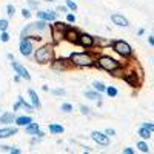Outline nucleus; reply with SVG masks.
<instances>
[{
    "label": "nucleus",
    "instance_id": "f257e3e1",
    "mask_svg": "<svg viewBox=\"0 0 154 154\" xmlns=\"http://www.w3.org/2000/svg\"><path fill=\"white\" fill-rule=\"evenodd\" d=\"M43 32H51V26L48 25V22L38 19V22L29 23L28 26L23 28L22 37H31L32 40H43V37H42Z\"/></svg>",
    "mask_w": 154,
    "mask_h": 154
},
{
    "label": "nucleus",
    "instance_id": "f03ea898",
    "mask_svg": "<svg viewBox=\"0 0 154 154\" xmlns=\"http://www.w3.org/2000/svg\"><path fill=\"white\" fill-rule=\"evenodd\" d=\"M68 59L72 63V66L77 68H91L96 63V56L93 53H88V51H85V53H71Z\"/></svg>",
    "mask_w": 154,
    "mask_h": 154
},
{
    "label": "nucleus",
    "instance_id": "7ed1b4c3",
    "mask_svg": "<svg viewBox=\"0 0 154 154\" xmlns=\"http://www.w3.org/2000/svg\"><path fill=\"white\" fill-rule=\"evenodd\" d=\"M34 60L40 65H45V63H49L51 60L54 59V43L53 42H48L43 43L42 46H38L34 49Z\"/></svg>",
    "mask_w": 154,
    "mask_h": 154
},
{
    "label": "nucleus",
    "instance_id": "20e7f679",
    "mask_svg": "<svg viewBox=\"0 0 154 154\" xmlns=\"http://www.w3.org/2000/svg\"><path fill=\"white\" fill-rule=\"evenodd\" d=\"M120 65H123V63H120L119 60H116V59H112L109 56H97L96 57V63H94V66L103 69L106 72H111L114 68H117Z\"/></svg>",
    "mask_w": 154,
    "mask_h": 154
},
{
    "label": "nucleus",
    "instance_id": "39448f33",
    "mask_svg": "<svg viewBox=\"0 0 154 154\" xmlns=\"http://www.w3.org/2000/svg\"><path fill=\"white\" fill-rule=\"evenodd\" d=\"M111 48L114 53H117L120 57H131L133 56V48L130 46V43H126L125 40H112L111 43Z\"/></svg>",
    "mask_w": 154,
    "mask_h": 154
},
{
    "label": "nucleus",
    "instance_id": "423d86ee",
    "mask_svg": "<svg viewBox=\"0 0 154 154\" xmlns=\"http://www.w3.org/2000/svg\"><path fill=\"white\" fill-rule=\"evenodd\" d=\"M19 49H20V54H22V56H25V57L32 56L34 49H35V48H34V40H32L31 37H22Z\"/></svg>",
    "mask_w": 154,
    "mask_h": 154
},
{
    "label": "nucleus",
    "instance_id": "0eeeda50",
    "mask_svg": "<svg viewBox=\"0 0 154 154\" xmlns=\"http://www.w3.org/2000/svg\"><path fill=\"white\" fill-rule=\"evenodd\" d=\"M123 80L133 86V88H139L140 86V82H142V72H136V71H125V75H123Z\"/></svg>",
    "mask_w": 154,
    "mask_h": 154
},
{
    "label": "nucleus",
    "instance_id": "6e6552de",
    "mask_svg": "<svg viewBox=\"0 0 154 154\" xmlns=\"http://www.w3.org/2000/svg\"><path fill=\"white\" fill-rule=\"evenodd\" d=\"M11 66H12V69H14V72H16L17 75H20V79H23V80H31V74L28 72V69L25 68L22 63H19L16 59L11 60Z\"/></svg>",
    "mask_w": 154,
    "mask_h": 154
},
{
    "label": "nucleus",
    "instance_id": "1a4fd4ad",
    "mask_svg": "<svg viewBox=\"0 0 154 154\" xmlns=\"http://www.w3.org/2000/svg\"><path fill=\"white\" fill-rule=\"evenodd\" d=\"M72 66V63L69 62V59H53L51 60V68L56 71H65L69 69Z\"/></svg>",
    "mask_w": 154,
    "mask_h": 154
},
{
    "label": "nucleus",
    "instance_id": "9d476101",
    "mask_svg": "<svg viewBox=\"0 0 154 154\" xmlns=\"http://www.w3.org/2000/svg\"><path fill=\"white\" fill-rule=\"evenodd\" d=\"M77 45H80V46L85 48V49L94 48V35H89V34H86V32H80Z\"/></svg>",
    "mask_w": 154,
    "mask_h": 154
},
{
    "label": "nucleus",
    "instance_id": "9b49d317",
    "mask_svg": "<svg viewBox=\"0 0 154 154\" xmlns=\"http://www.w3.org/2000/svg\"><path fill=\"white\" fill-rule=\"evenodd\" d=\"M91 139L100 146H108L109 145V136H106L105 133H100V131H93L91 133Z\"/></svg>",
    "mask_w": 154,
    "mask_h": 154
},
{
    "label": "nucleus",
    "instance_id": "f8f14e48",
    "mask_svg": "<svg viewBox=\"0 0 154 154\" xmlns=\"http://www.w3.org/2000/svg\"><path fill=\"white\" fill-rule=\"evenodd\" d=\"M37 19H40V20H45V22H56L57 20V12H54V11H49V9H46V11H43V9H37Z\"/></svg>",
    "mask_w": 154,
    "mask_h": 154
},
{
    "label": "nucleus",
    "instance_id": "ddd939ff",
    "mask_svg": "<svg viewBox=\"0 0 154 154\" xmlns=\"http://www.w3.org/2000/svg\"><path fill=\"white\" fill-rule=\"evenodd\" d=\"M25 133L26 134H29V136H37V137H40V139H43V131L40 130V126H38V123H34V122H31V123H28L26 126H25Z\"/></svg>",
    "mask_w": 154,
    "mask_h": 154
},
{
    "label": "nucleus",
    "instance_id": "4468645a",
    "mask_svg": "<svg viewBox=\"0 0 154 154\" xmlns=\"http://www.w3.org/2000/svg\"><path fill=\"white\" fill-rule=\"evenodd\" d=\"M79 35H80V31H79V29L69 26V28L65 31V35H63V38H65L66 42H69V43H77V42H79Z\"/></svg>",
    "mask_w": 154,
    "mask_h": 154
},
{
    "label": "nucleus",
    "instance_id": "2eb2a0df",
    "mask_svg": "<svg viewBox=\"0 0 154 154\" xmlns=\"http://www.w3.org/2000/svg\"><path fill=\"white\" fill-rule=\"evenodd\" d=\"M63 35H65V31L51 26V42H53L54 45H57L60 40H63Z\"/></svg>",
    "mask_w": 154,
    "mask_h": 154
},
{
    "label": "nucleus",
    "instance_id": "dca6fc26",
    "mask_svg": "<svg viewBox=\"0 0 154 154\" xmlns=\"http://www.w3.org/2000/svg\"><path fill=\"white\" fill-rule=\"evenodd\" d=\"M19 133V128L17 126H5V128H0V139H8L11 136H16Z\"/></svg>",
    "mask_w": 154,
    "mask_h": 154
},
{
    "label": "nucleus",
    "instance_id": "f3484780",
    "mask_svg": "<svg viewBox=\"0 0 154 154\" xmlns=\"http://www.w3.org/2000/svg\"><path fill=\"white\" fill-rule=\"evenodd\" d=\"M111 20H112L114 25H117V26H122V28H126L128 25H130L128 19L123 17L122 14H112V16H111Z\"/></svg>",
    "mask_w": 154,
    "mask_h": 154
},
{
    "label": "nucleus",
    "instance_id": "a211bd4d",
    "mask_svg": "<svg viewBox=\"0 0 154 154\" xmlns=\"http://www.w3.org/2000/svg\"><path fill=\"white\" fill-rule=\"evenodd\" d=\"M14 122H16L17 126H26L28 123L32 122V117L31 116H19V117L14 119Z\"/></svg>",
    "mask_w": 154,
    "mask_h": 154
},
{
    "label": "nucleus",
    "instance_id": "6ab92c4d",
    "mask_svg": "<svg viewBox=\"0 0 154 154\" xmlns=\"http://www.w3.org/2000/svg\"><path fill=\"white\" fill-rule=\"evenodd\" d=\"M28 94H29V99H31V105H32L34 108H40V106H42V103H40V99H38L37 93L34 91V89H29Z\"/></svg>",
    "mask_w": 154,
    "mask_h": 154
},
{
    "label": "nucleus",
    "instance_id": "aec40b11",
    "mask_svg": "<svg viewBox=\"0 0 154 154\" xmlns=\"http://www.w3.org/2000/svg\"><path fill=\"white\" fill-rule=\"evenodd\" d=\"M112 40H106L103 37H94V46H100V48H106L111 46Z\"/></svg>",
    "mask_w": 154,
    "mask_h": 154
},
{
    "label": "nucleus",
    "instance_id": "412c9836",
    "mask_svg": "<svg viewBox=\"0 0 154 154\" xmlns=\"http://www.w3.org/2000/svg\"><path fill=\"white\" fill-rule=\"evenodd\" d=\"M12 122H14V114L12 112L6 111L0 116V123H12Z\"/></svg>",
    "mask_w": 154,
    "mask_h": 154
},
{
    "label": "nucleus",
    "instance_id": "4be33fe9",
    "mask_svg": "<svg viewBox=\"0 0 154 154\" xmlns=\"http://www.w3.org/2000/svg\"><path fill=\"white\" fill-rule=\"evenodd\" d=\"M85 97L89 99V100H94V102H100V99H102L100 93L96 91V89H93V91H86L85 93Z\"/></svg>",
    "mask_w": 154,
    "mask_h": 154
},
{
    "label": "nucleus",
    "instance_id": "5701e85b",
    "mask_svg": "<svg viewBox=\"0 0 154 154\" xmlns=\"http://www.w3.org/2000/svg\"><path fill=\"white\" fill-rule=\"evenodd\" d=\"M48 130L51 134H63V126L59 125V123H49Z\"/></svg>",
    "mask_w": 154,
    "mask_h": 154
},
{
    "label": "nucleus",
    "instance_id": "b1692460",
    "mask_svg": "<svg viewBox=\"0 0 154 154\" xmlns=\"http://www.w3.org/2000/svg\"><path fill=\"white\" fill-rule=\"evenodd\" d=\"M125 66L123 65H120V66H117V68H114L109 74L112 75V77H119V79H123V75H125Z\"/></svg>",
    "mask_w": 154,
    "mask_h": 154
},
{
    "label": "nucleus",
    "instance_id": "393cba45",
    "mask_svg": "<svg viewBox=\"0 0 154 154\" xmlns=\"http://www.w3.org/2000/svg\"><path fill=\"white\" fill-rule=\"evenodd\" d=\"M93 88L96 89V91H99L100 94L106 91V85H105V83H102V82H99V80H96V82L93 83Z\"/></svg>",
    "mask_w": 154,
    "mask_h": 154
},
{
    "label": "nucleus",
    "instance_id": "a878e982",
    "mask_svg": "<svg viewBox=\"0 0 154 154\" xmlns=\"http://www.w3.org/2000/svg\"><path fill=\"white\" fill-rule=\"evenodd\" d=\"M139 136L142 137V139H149V137H151V131L146 130L145 126H140V128H139Z\"/></svg>",
    "mask_w": 154,
    "mask_h": 154
},
{
    "label": "nucleus",
    "instance_id": "bb28decb",
    "mask_svg": "<svg viewBox=\"0 0 154 154\" xmlns=\"http://www.w3.org/2000/svg\"><path fill=\"white\" fill-rule=\"evenodd\" d=\"M17 99L20 100V103H22V106H23L25 109H26V111H34V106H32L31 103H28V102H26V100H25V99H23L22 96H19Z\"/></svg>",
    "mask_w": 154,
    "mask_h": 154
},
{
    "label": "nucleus",
    "instance_id": "cd10ccee",
    "mask_svg": "<svg viewBox=\"0 0 154 154\" xmlns=\"http://www.w3.org/2000/svg\"><path fill=\"white\" fill-rule=\"evenodd\" d=\"M137 148H139L140 152H148V151H149V146H148L145 142H142V140H140V142H137Z\"/></svg>",
    "mask_w": 154,
    "mask_h": 154
},
{
    "label": "nucleus",
    "instance_id": "c85d7f7f",
    "mask_svg": "<svg viewBox=\"0 0 154 154\" xmlns=\"http://www.w3.org/2000/svg\"><path fill=\"white\" fill-rule=\"evenodd\" d=\"M109 97H116L117 96V88L116 86H106V91H105Z\"/></svg>",
    "mask_w": 154,
    "mask_h": 154
},
{
    "label": "nucleus",
    "instance_id": "c756f323",
    "mask_svg": "<svg viewBox=\"0 0 154 154\" xmlns=\"http://www.w3.org/2000/svg\"><path fill=\"white\" fill-rule=\"evenodd\" d=\"M65 5L68 6V9H69L71 12H75V11H77V5H75V2H72V0H66Z\"/></svg>",
    "mask_w": 154,
    "mask_h": 154
},
{
    "label": "nucleus",
    "instance_id": "7c9ffc66",
    "mask_svg": "<svg viewBox=\"0 0 154 154\" xmlns=\"http://www.w3.org/2000/svg\"><path fill=\"white\" fill-rule=\"evenodd\" d=\"M6 14H8V17H14V14H16V6H14V5H8V6H6Z\"/></svg>",
    "mask_w": 154,
    "mask_h": 154
},
{
    "label": "nucleus",
    "instance_id": "2f4dec72",
    "mask_svg": "<svg viewBox=\"0 0 154 154\" xmlns=\"http://www.w3.org/2000/svg\"><path fill=\"white\" fill-rule=\"evenodd\" d=\"M9 26V22L6 19H0V31H8Z\"/></svg>",
    "mask_w": 154,
    "mask_h": 154
},
{
    "label": "nucleus",
    "instance_id": "473e14b6",
    "mask_svg": "<svg viewBox=\"0 0 154 154\" xmlns=\"http://www.w3.org/2000/svg\"><path fill=\"white\" fill-rule=\"evenodd\" d=\"M9 34H8V31H0V40H2L3 43H6V42H9Z\"/></svg>",
    "mask_w": 154,
    "mask_h": 154
},
{
    "label": "nucleus",
    "instance_id": "72a5a7b5",
    "mask_svg": "<svg viewBox=\"0 0 154 154\" xmlns=\"http://www.w3.org/2000/svg\"><path fill=\"white\" fill-rule=\"evenodd\" d=\"M60 109H62L63 112H71V111H72V105H71V103H66V102H65V103H62Z\"/></svg>",
    "mask_w": 154,
    "mask_h": 154
},
{
    "label": "nucleus",
    "instance_id": "f704fd0d",
    "mask_svg": "<svg viewBox=\"0 0 154 154\" xmlns=\"http://www.w3.org/2000/svg\"><path fill=\"white\" fill-rule=\"evenodd\" d=\"M22 17H23V19H29V17H31V11H29L28 8H23V9H22Z\"/></svg>",
    "mask_w": 154,
    "mask_h": 154
},
{
    "label": "nucleus",
    "instance_id": "c9c22d12",
    "mask_svg": "<svg viewBox=\"0 0 154 154\" xmlns=\"http://www.w3.org/2000/svg\"><path fill=\"white\" fill-rule=\"evenodd\" d=\"M51 93H53L54 96H63V94H65V89H63V88H57V89H53Z\"/></svg>",
    "mask_w": 154,
    "mask_h": 154
},
{
    "label": "nucleus",
    "instance_id": "e433bc0d",
    "mask_svg": "<svg viewBox=\"0 0 154 154\" xmlns=\"http://www.w3.org/2000/svg\"><path fill=\"white\" fill-rule=\"evenodd\" d=\"M80 112H82L83 116H88L89 112H91V109H89L86 105H80Z\"/></svg>",
    "mask_w": 154,
    "mask_h": 154
},
{
    "label": "nucleus",
    "instance_id": "4c0bfd02",
    "mask_svg": "<svg viewBox=\"0 0 154 154\" xmlns=\"http://www.w3.org/2000/svg\"><path fill=\"white\" fill-rule=\"evenodd\" d=\"M142 126H145L146 130H149L151 133H154V123H151V122H145V123H142Z\"/></svg>",
    "mask_w": 154,
    "mask_h": 154
},
{
    "label": "nucleus",
    "instance_id": "58836bf2",
    "mask_svg": "<svg viewBox=\"0 0 154 154\" xmlns=\"http://www.w3.org/2000/svg\"><path fill=\"white\" fill-rule=\"evenodd\" d=\"M66 22L68 23H74L75 22V16L72 14V12H68V14H66Z\"/></svg>",
    "mask_w": 154,
    "mask_h": 154
},
{
    "label": "nucleus",
    "instance_id": "ea45409f",
    "mask_svg": "<svg viewBox=\"0 0 154 154\" xmlns=\"http://www.w3.org/2000/svg\"><path fill=\"white\" fill-rule=\"evenodd\" d=\"M8 152H11V154H20L22 151H20L19 148H14V146H9V148H8Z\"/></svg>",
    "mask_w": 154,
    "mask_h": 154
},
{
    "label": "nucleus",
    "instance_id": "a19ab883",
    "mask_svg": "<svg viewBox=\"0 0 154 154\" xmlns=\"http://www.w3.org/2000/svg\"><path fill=\"white\" fill-rule=\"evenodd\" d=\"M28 6H29V8H34V9H35V8L38 9V3L34 2V0H28Z\"/></svg>",
    "mask_w": 154,
    "mask_h": 154
},
{
    "label": "nucleus",
    "instance_id": "79ce46f5",
    "mask_svg": "<svg viewBox=\"0 0 154 154\" xmlns=\"http://www.w3.org/2000/svg\"><path fill=\"white\" fill-rule=\"evenodd\" d=\"M57 9H59L60 12H65V14H68V12H69V9H68V6H66V5H65V6H59Z\"/></svg>",
    "mask_w": 154,
    "mask_h": 154
},
{
    "label": "nucleus",
    "instance_id": "37998d69",
    "mask_svg": "<svg viewBox=\"0 0 154 154\" xmlns=\"http://www.w3.org/2000/svg\"><path fill=\"white\" fill-rule=\"evenodd\" d=\"M20 106H22V103H20V100L17 99V102L14 103V106H12V109H14V111H19V109H20Z\"/></svg>",
    "mask_w": 154,
    "mask_h": 154
},
{
    "label": "nucleus",
    "instance_id": "c03bdc74",
    "mask_svg": "<svg viewBox=\"0 0 154 154\" xmlns=\"http://www.w3.org/2000/svg\"><path fill=\"white\" fill-rule=\"evenodd\" d=\"M105 134H106V136H116V131L112 130V128H108V130L105 131Z\"/></svg>",
    "mask_w": 154,
    "mask_h": 154
},
{
    "label": "nucleus",
    "instance_id": "a18cd8bd",
    "mask_svg": "<svg viewBox=\"0 0 154 154\" xmlns=\"http://www.w3.org/2000/svg\"><path fill=\"white\" fill-rule=\"evenodd\" d=\"M123 154H134V149L128 146V148H125V149H123Z\"/></svg>",
    "mask_w": 154,
    "mask_h": 154
},
{
    "label": "nucleus",
    "instance_id": "49530a36",
    "mask_svg": "<svg viewBox=\"0 0 154 154\" xmlns=\"http://www.w3.org/2000/svg\"><path fill=\"white\" fill-rule=\"evenodd\" d=\"M148 43H149L151 46H154V34H151V35L148 37Z\"/></svg>",
    "mask_w": 154,
    "mask_h": 154
},
{
    "label": "nucleus",
    "instance_id": "de8ad7c7",
    "mask_svg": "<svg viewBox=\"0 0 154 154\" xmlns=\"http://www.w3.org/2000/svg\"><path fill=\"white\" fill-rule=\"evenodd\" d=\"M143 34H145V29H143V28H140V29L137 31V35H143Z\"/></svg>",
    "mask_w": 154,
    "mask_h": 154
},
{
    "label": "nucleus",
    "instance_id": "09e8293b",
    "mask_svg": "<svg viewBox=\"0 0 154 154\" xmlns=\"http://www.w3.org/2000/svg\"><path fill=\"white\" fill-rule=\"evenodd\" d=\"M43 2H56V0H43Z\"/></svg>",
    "mask_w": 154,
    "mask_h": 154
}]
</instances>
